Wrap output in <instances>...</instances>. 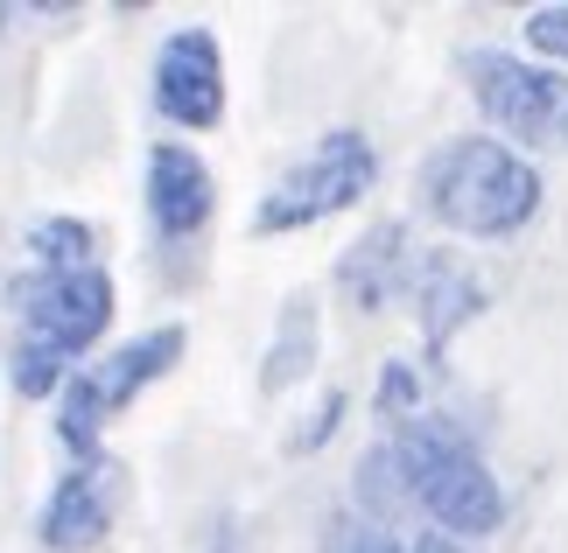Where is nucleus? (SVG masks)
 <instances>
[{
  "label": "nucleus",
  "instance_id": "7",
  "mask_svg": "<svg viewBox=\"0 0 568 553\" xmlns=\"http://www.w3.org/2000/svg\"><path fill=\"white\" fill-rule=\"evenodd\" d=\"M211 204H217V183H211L204 154H190L183 141L148 147V225H155L162 246H190L211 225Z\"/></svg>",
  "mask_w": 568,
  "mask_h": 553
},
{
  "label": "nucleus",
  "instance_id": "15",
  "mask_svg": "<svg viewBox=\"0 0 568 553\" xmlns=\"http://www.w3.org/2000/svg\"><path fill=\"white\" fill-rule=\"evenodd\" d=\"M527 50H540L548 63H568V0L527 14Z\"/></svg>",
  "mask_w": 568,
  "mask_h": 553
},
{
  "label": "nucleus",
  "instance_id": "8",
  "mask_svg": "<svg viewBox=\"0 0 568 553\" xmlns=\"http://www.w3.org/2000/svg\"><path fill=\"white\" fill-rule=\"evenodd\" d=\"M120 470L105 455L78 462L71 477L50 491V504H42V546L50 553H92L105 540V525H113V498H120Z\"/></svg>",
  "mask_w": 568,
  "mask_h": 553
},
{
  "label": "nucleus",
  "instance_id": "6",
  "mask_svg": "<svg viewBox=\"0 0 568 553\" xmlns=\"http://www.w3.org/2000/svg\"><path fill=\"white\" fill-rule=\"evenodd\" d=\"M155 113L169 126H204L225 120V57H217V35L211 29H176L155 57Z\"/></svg>",
  "mask_w": 568,
  "mask_h": 553
},
{
  "label": "nucleus",
  "instance_id": "10",
  "mask_svg": "<svg viewBox=\"0 0 568 553\" xmlns=\"http://www.w3.org/2000/svg\"><path fill=\"white\" fill-rule=\"evenodd\" d=\"M337 287H344V295H352V301L365 308V316H373V308H386L393 295H407V287H414L407 225H393V217H386V225L365 232L358 246L337 259Z\"/></svg>",
  "mask_w": 568,
  "mask_h": 553
},
{
  "label": "nucleus",
  "instance_id": "3",
  "mask_svg": "<svg viewBox=\"0 0 568 553\" xmlns=\"http://www.w3.org/2000/svg\"><path fill=\"white\" fill-rule=\"evenodd\" d=\"M464 84L506 141L568 147V71L513 50H464Z\"/></svg>",
  "mask_w": 568,
  "mask_h": 553
},
{
  "label": "nucleus",
  "instance_id": "2",
  "mask_svg": "<svg viewBox=\"0 0 568 553\" xmlns=\"http://www.w3.org/2000/svg\"><path fill=\"white\" fill-rule=\"evenodd\" d=\"M393 455H400V470H407L414 504H422L449 540L498 533V519H506V491H498V477L485 470V455H477L449 420H428V413L400 420Z\"/></svg>",
  "mask_w": 568,
  "mask_h": 553
},
{
  "label": "nucleus",
  "instance_id": "19",
  "mask_svg": "<svg viewBox=\"0 0 568 553\" xmlns=\"http://www.w3.org/2000/svg\"><path fill=\"white\" fill-rule=\"evenodd\" d=\"M407 553H470V546H464V540H449V533H422Z\"/></svg>",
  "mask_w": 568,
  "mask_h": 553
},
{
  "label": "nucleus",
  "instance_id": "9",
  "mask_svg": "<svg viewBox=\"0 0 568 553\" xmlns=\"http://www.w3.org/2000/svg\"><path fill=\"white\" fill-rule=\"evenodd\" d=\"M183 358V322H162V329H141L134 344H120V350H105V365H84L78 379L92 386V400L99 413H120V407H134L148 386L162 379L169 365Z\"/></svg>",
  "mask_w": 568,
  "mask_h": 553
},
{
  "label": "nucleus",
  "instance_id": "11",
  "mask_svg": "<svg viewBox=\"0 0 568 553\" xmlns=\"http://www.w3.org/2000/svg\"><path fill=\"white\" fill-rule=\"evenodd\" d=\"M414 308H422V337H428V358H443V344L464 329L477 308H485V280L470 267H456V259L435 253L422 274H414Z\"/></svg>",
  "mask_w": 568,
  "mask_h": 553
},
{
  "label": "nucleus",
  "instance_id": "13",
  "mask_svg": "<svg viewBox=\"0 0 568 553\" xmlns=\"http://www.w3.org/2000/svg\"><path fill=\"white\" fill-rule=\"evenodd\" d=\"M358 504L373 512V525H386V533H393V519H400L407 504H414L407 470H400V455H393V441L365 449V462H358Z\"/></svg>",
  "mask_w": 568,
  "mask_h": 553
},
{
  "label": "nucleus",
  "instance_id": "20",
  "mask_svg": "<svg viewBox=\"0 0 568 553\" xmlns=\"http://www.w3.org/2000/svg\"><path fill=\"white\" fill-rule=\"evenodd\" d=\"M0 29H8V8H0Z\"/></svg>",
  "mask_w": 568,
  "mask_h": 553
},
{
  "label": "nucleus",
  "instance_id": "1",
  "mask_svg": "<svg viewBox=\"0 0 568 553\" xmlns=\"http://www.w3.org/2000/svg\"><path fill=\"white\" fill-rule=\"evenodd\" d=\"M540 196H548L540 168L491 134L443 141L422 162V175H414L422 217H435L443 232H464V238H513L540 211Z\"/></svg>",
  "mask_w": 568,
  "mask_h": 553
},
{
  "label": "nucleus",
  "instance_id": "12",
  "mask_svg": "<svg viewBox=\"0 0 568 553\" xmlns=\"http://www.w3.org/2000/svg\"><path fill=\"white\" fill-rule=\"evenodd\" d=\"M310 365H316V301L295 295L288 308H281V329H274V350H267V371H260V386H267V392H288Z\"/></svg>",
  "mask_w": 568,
  "mask_h": 553
},
{
  "label": "nucleus",
  "instance_id": "4",
  "mask_svg": "<svg viewBox=\"0 0 568 553\" xmlns=\"http://www.w3.org/2000/svg\"><path fill=\"white\" fill-rule=\"evenodd\" d=\"M373 183H379L373 141L352 134V126H337V134H323V141L253 204V232H302V225H323V217L352 211Z\"/></svg>",
  "mask_w": 568,
  "mask_h": 553
},
{
  "label": "nucleus",
  "instance_id": "16",
  "mask_svg": "<svg viewBox=\"0 0 568 553\" xmlns=\"http://www.w3.org/2000/svg\"><path fill=\"white\" fill-rule=\"evenodd\" d=\"M414 400H422V379H414V365H386V371H379V413L414 420Z\"/></svg>",
  "mask_w": 568,
  "mask_h": 553
},
{
  "label": "nucleus",
  "instance_id": "5",
  "mask_svg": "<svg viewBox=\"0 0 568 553\" xmlns=\"http://www.w3.org/2000/svg\"><path fill=\"white\" fill-rule=\"evenodd\" d=\"M14 308H21V344H42L57 350V358H84L105 322H113V280H105L99 267H78V274H21L14 287Z\"/></svg>",
  "mask_w": 568,
  "mask_h": 553
},
{
  "label": "nucleus",
  "instance_id": "18",
  "mask_svg": "<svg viewBox=\"0 0 568 553\" xmlns=\"http://www.w3.org/2000/svg\"><path fill=\"white\" fill-rule=\"evenodd\" d=\"M337 553H407L386 525H344V546Z\"/></svg>",
  "mask_w": 568,
  "mask_h": 553
},
{
  "label": "nucleus",
  "instance_id": "17",
  "mask_svg": "<svg viewBox=\"0 0 568 553\" xmlns=\"http://www.w3.org/2000/svg\"><path fill=\"white\" fill-rule=\"evenodd\" d=\"M337 420H344V392H331V400H323V407L310 413V428H295V434H288V449H295V455H310V449H323V441L337 434Z\"/></svg>",
  "mask_w": 568,
  "mask_h": 553
},
{
  "label": "nucleus",
  "instance_id": "14",
  "mask_svg": "<svg viewBox=\"0 0 568 553\" xmlns=\"http://www.w3.org/2000/svg\"><path fill=\"white\" fill-rule=\"evenodd\" d=\"M92 225H78V217H42V225L29 232V253H36V267L42 274H78V267H92Z\"/></svg>",
  "mask_w": 568,
  "mask_h": 553
}]
</instances>
